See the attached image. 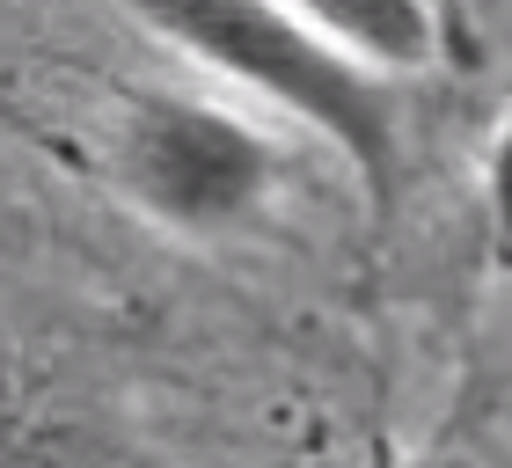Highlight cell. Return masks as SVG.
<instances>
[{
	"instance_id": "cell-6",
	"label": "cell",
	"mask_w": 512,
	"mask_h": 468,
	"mask_svg": "<svg viewBox=\"0 0 512 468\" xmlns=\"http://www.w3.org/2000/svg\"><path fill=\"white\" fill-rule=\"evenodd\" d=\"M505 330H512V278H505Z\"/></svg>"
},
{
	"instance_id": "cell-2",
	"label": "cell",
	"mask_w": 512,
	"mask_h": 468,
	"mask_svg": "<svg viewBox=\"0 0 512 468\" xmlns=\"http://www.w3.org/2000/svg\"><path fill=\"white\" fill-rule=\"evenodd\" d=\"M110 183L169 234H242L264 220L278 191V147L256 117L176 96V88H139L110 110Z\"/></svg>"
},
{
	"instance_id": "cell-1",
	"label": "cell",
	"mask_w": 512,
	"mask_h": 468,
	"mask_svg": "<svg viewBox=\"0 0 512 468\" xmlns=\"http://www.w3.org/2000/svg\"><path fill=\"white\" fill-rule=\"evenodd\" d=\"M139 30L176 44L205 74L235 81L249 103H264L293 125H308L344 169L366 183V198L395 205L403 183V103L395 81L366 74L352 52L308 22V8H264V0H154L139 8Z\"/></svg>"
},
{
	"instance_id": "cell-5",
	"label": "cell",
	"mask_w": 512,
	"mask_h": 468,
	"mask_svg": "<svg viewBox=\"0 0 512 468\" xmlns=\"http://www.w3.org/2000/svg\"><path fill=\"white\" fill-rule=\"evenodd\" d=\"M417 468H469V461H447V454H432V461H417Z\"/></svg>"
},
{
	"instance_id": "cell-4",
	"label": "cell",
	"mask_w": 512,
	"mask_h": 468,
	"mask_svg": "<svg viewBox=\"0 0 512 468\" xmlns=\"http://www.w3.org/2000/svg\"><path fill=\"white\" fill-rule=\"evenodd\" d=\"M483 227H491V256L512 278V103L498 117L491 147H483Z\"/></svg>"
},
{
	"instance_id": "cell-3",
	"label": "cell",
	"mask_w": 512,
	"mask_h": 468,
	"mask_svg": "<svg viewBox=\"0 0 512 468\" xmlns=\"http://www.w3.org/2000/svg\"><path fill=\"white\" fill-rule=\"evenodd\" d=\"M300 8L337 52H352L381 81L425 74L439 59V37H447V15L425 0H300Z\"/></svg>"
}]
</instances>
